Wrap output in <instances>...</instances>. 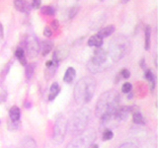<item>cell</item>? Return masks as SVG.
<instances>
[{
    "instance_id": "ba28073f",
    "label": "cell",
    "mask_w": 158,
    "mask_h": 148,
    "mask_svg": "<svg viewBox=\"0 0 158 148\" xmlns=\"http://www.w3.org/2000/svg\"><path fill=\"white\" fill-rule=\"evenodd\" d=\"M25 47L30 57H36L40 52V42L38 38L36 36L27 37L25 39Z\"/></svg>"
},
{
    "instance_id": "836d02e7",
    "label": "cell",
    "mask_w": 158,
    "mask_h": 148,
    "mask_svg": "<svg viewBox=\"0 0 158 148\" xmlns=\"http://www.w3.org/2000/svg\"><path fill=\"white\" fill-rule=\"evenodd\" d=\"M52 30H58L59 23H58L57 20H53V21L52 22Z\"/></svg>"
},
{
    "instance_id": "cb8c5ba5",
    "label": "cell",
    "mask_w": 158,
    "mask_h": 148,
    "mask_svg": "<svg viewBox=\"0 0 158 148\" xmlns=\"http://www.w3.org/2000/svg\"><path fill=\"white\" fill-rule=\"evenodd\" d=\"M132 121L135 123H137V125H144V117L141 115L140 112H133L132 113Z\"/></svg>"
},
{
    "instance_id": "83f0119b",
    "label": "cell",
    "mask_w": 158,
    "mask_h": 148,
    "mask_svg": "<svg viewBox=\"0 0 158 148\" xmlns=\"http://www.w3.org/2000/svg\"><path fill=\"white\" fill-rule=\"evenodd\" d=\"M7 127L9 130H16L20 127V121H10L7 125Z\"/></svg>"
},
{
    "instance_id": "30bf717a",
    "label": "cell",
    "mask_w": 158,
    "mask_h": 148,
    "mask_svg": "<svg viewBox=\"0 0 158 148\" xmlns=\"http://www.w3.org/2000/svg\"><path fill=\"white\" fill-rule=\"evenodd\" d=\"M131 111H133V107L131 106H123V107H118V110L116 111L115 115V118L118 121H127L128 118V116L131 113Z\"/></svg>"
},
{
    "instance_id": "3957f363",
    "label": "cell",
    "mask_w": 158,
    "mask_h": 148,
    "mask_svg": "<svg viewBox=\"0 0 158 148\" xmlns=\"http://www.w3.org/2000/svg\"><path fill=\"white\" fill-rule=\"evenodd\" d=\"M91 117V112L88 108L83 107L73 113L67 121V131L72 135H78L86 130L87 125Z\"/></svg>"
},
{
    "instance_id": "7a4b0ae2",
    "label": "cell",
    "mask_w": 158,
    "mask_h": 148,
    "mask_svg": "<svg viewBox=\"0 0 158 148\" xmlns=\"http://www.w3.org/2000/svg\"><path fill=\"white\" fill-rule=\"evenodd\" d=\"M96 89V82L93 78L84 77L79 80L74 86L73 96L78 104L89 103L94 96Z\"/></svg>"
},
{
    "instance_id": "4fadbf2b",
    "label": "cell",
    "mask_w": 158,
    "mask_h": 148,
    "mask_svg": "<svg viewBox=\"0 0 158 148\" xmlns=\"http://www.w3.org/2000/svg\"><path fill=\"white\" fill-rule=\"evenodd\" d=\"M144 77L145 79L149 83V88H150V91L153 93L154 92V89L156 87V77L154 75V73L151 70V69H145L144 70Z\"/></svg>"
},
{
    "instance_id": "f546056e",
    "label": "cell",
    "mask_w": 158,
    "mask_h": 148,
    "mask_svg": "<svg viewBox=\"0 0 158 148\" xmlns=\"http://www.w3.org/2000/svg\"><path fill=\"white\" fill-rule=\"evenodd\" d=\"M120 76H122L123 78L127 79V78H130V77H131V72L128 71V69H127V68H123V69H122V71H121V73H120Z\"/></svg>"
},
{
    "instance_id": "d4e9b609",
    "label": "cell",
    "mask_w": 158,
    "mask_h": 148,
    "mask_svg": "<svg viewBox=\"0 0 158 148\" xmlns=\"http://www.w3.org/2000/svg\"><path fill=\"white\" fill-rule=\"evenodd\" d=\"M41 12L44 15H48V16H53L56 14V9H54L52 5H46V6L41 7Z\"/></svg>"
},
{
    "instance_id": "5b68a950",
    "label": "cell",
    "mask_w": 158,
    "mask_h": 148,
    "mask_svg": "<svg viewBox=\"0 0 158 148\" xmlns=\"http://www.w3.org/2000/svg\"><path fill=\"white\" fill-rule=\"evenodd\" d=\"M108 59L109 56L105 49L102 47H97L96 51H94V56L87 63L88 70L93 74L102 72L109 67Z\"/></svg>"
},
{
    "instance_id": "8992f818",
    "label": "cell",
    "mask_w": 158,
    "mask_h": 148,
    "mask_svg": "<svg viewBox=\"0 0 158 148\" xmlns=\"http://www.w3.org/2000/svg\"><path fill=\"white\" fill-rule=\"evenodd\" d=\"M96 139V133L94 130H84L74 139L68 143L66 148H90L94 140Z\"/></svg>"
},
{
    "instance_id": "44dd1931",
    "label": "cell",
    "mask_w": 158,
    "mask_h": 148,
    "mask_svg": "<svg viewBox=\"0 0 158 148\" xmlns=\"http://www.w3.org/2000/svg\"><path fill=\"white\" fill-rule=\"evenodd\" d=\"M15 57L18 59L22 65H26L27 64V59H26V56H25V49L22 47H18L16 51H15Z\"/></svg>"
},
{
    "instance_id": "d590c367",
    "label": "cell",
    "mask_w": 158,
    "mask_h": 148,
    "mask_svg": "<svg viewBox=\"0 0 158 148\" xmlns=\"http://www.w3.org/2000/svg\"><path fill=\"white\" fill-rule=\"evenodd\" d=\"M5 100H6V92H2L0 93V103H3Z\"/></svg>"
},
{
    "instance_id": "4dcf8cb0",
    "label": "cell",
    "mask_w": 158,
    "mask_h": 148,
    "mask_svg": "<svg viewBox=\"0 0 158 148\" xmlns=\"http://www.w3.org/2000/svg\"><path fill=\"white\" fill-rule=\"evenodd\" d=\"M44 36L46 38H51L52 36V31L49 27H44Z\"/></svg>"
},
{
    "instance_id": "8fae6325",
    "label": "cell",
    "mask_w": 158,
    "mask_h": 148,
    "mask_svg": "<svg viewBox=\"0 0 158 148\" xmlns=\"http://www.w3.org/2000/svg\"><path fill=\"white\" fill-rule=\"evenodd\" d=\"M58 67V62H56L53 60H48L46 62V70H44V78L46 80L52 79L54 74H56Z\"/></svg>"
},
{
    "instance_id": "52a82bcc",
    "label": "cell",
    "mask_w": 158,
    "mask_h": 148,
    "mask_svg": "<svg viewBox=\"0 0 158 148\" xmlns=\"http://www.w3.org/2000/svg\"><path fill=\"white\" fill-rule=\"evenodd\" d=\"M67 131V120L64 115H59L56 122H54V127H53V135L52 139L56 144H60L63 141L64 137H65Z\"/></svg>"
},
{
    "instance_id": "ffe728a7",
    "label": "cell",
    "mask_w": 158,
    "mask_h": 148,
    "mask_svg": "<svg viewBox=\"0 0 158 148\" xmlns=\"http://www.w3.org/2000/svg\"><path fill=\"white\" fill-rule=\"evenodd\" d=\"M20 117H21V111L17 106L11 107L9 111V117L11 121H19Z\"/></svg>"
},
{
    "instance_id": "74e56055",
    "label": "cell",
    "mask_w": 158,
    "mask_h": 148,
    "mask_svg": "<svg viewBox=\"0 0 158 148\" xmlns=\"http://www.w3.org/2000/svg\"><path fill=\"white\" fill-rule=\"evenodd\" d=\"M140 67L142 69H146V66H145V61H144V58H141V60H140Z\"/></svg>"
},
{
    "instance_id": "7c38bea8",
    "label": "cell",
    "mask_w": 158,
    "mask_h": 148,
    "mask_svg": "<svg viewBox=\"0 0 158 148\" xmlns=\"http://www.w3.org/2000/svg\"><path fill=\"white\" fill-rule=\"evenodd\" d=\"M14 4V8L17 10V11L24 13V14H28L31 10V5H30L26 0H14L13 1Z\"/></svg>"
},
{
    "instance_id": "5bb4252c",
    "label": "cell",
    "mask_w": 158,
    "mask_h": 148,
    "mask_svg": "<svg viewBox=\"0 0 158 148\" xmlns=\"http://www.w3.org/2000/svg\"><path fill=\"white\" fill-rule=\"evenodd\" d=\"M52 47H53V43L48 41V39L43 41L41 43H40V51H41V53L43 56H48V54L52 51Z\"/></svg>"
},
{
    "instance_id": "1f68e13d",
    "label": "cell",
    "mask_w": 158,
    "mask_h": 148,
    "mask_svg": "<svg viewBox=\"0 0 158 148\" xmlns=\"http://www.w3.org/2000/svg\"><path fill=\"white\" fill-rule=\"evenodd\" d=\"M41 4H42V0H32L31 7L34 9H40L41 8Z\"/></svg>"
},
{
    "instance_id": "d6986e66",
    "label": "cell",
    "mask_w": 158,
    "mask_h": 148,
    "mask_svg": "<svg viewBox=\"0 0 158 148\" xmlns=\"http://www.w3.org/2000/svg\"><path fill=\"white\" fill-rule=\"evenodd\" d=\"M59 92H60V87H59L58 83L57 82L52 83V85L51 86V88H49V93H48V101L54 100V99L57 97Z\"/></svg>"
},
{
    "instance_id": "4316f807",
    "label": "cell",
    "mask_w": 158,
    "mask_h": 148,
    "mask_svg": "<svg viewBox=\"0 0 158 148\" xmlns=\"http://www.w3.org/2000/svg\"><path fill=\"white\" fill-rule=\"evenodd\" d=\"M113 137H114V133H113V131L111 130H109V128H108V130H104V132H103V140H105V141L111 140Z\"/></svg>"
},
{
    "instance_id": "6da1fadb",
    "label": "cell",
    "mask_w": 158,
    "mask_h": 148,
    "mask_svg": "<svg viewBox=\"0 0 158 148\" xmlns=\"http://www.w3.org/2000/svg\"><path fill=\"white\" fill-rule=\"evenodd\" d=\"M120 104V96L116 90H109L103 93L98 99L96 105V115L106 123L115 115Z\"/></svg>"
},
{
    "instance_id": "ac0fdd59",
    "label": "cell",
    "mask_w": 158,
    "mask_h": 148,
    "mask_svg": "<svg viewBox=\"0 0 158 148\" xmlns=\"http://www.w3.org/2000/svg\"><path fill=\"white\" fill-rule=\"evenodd\" d=\"M115 30H116V27L114 26V25H108V26L102 28L97 34H98L99 36H100L102 39H104V38L110 37L111 35H112L114 32H115Z\"/></svg>"
},
{
    "instance_id": "e0dca14e",
    "label": "cell",
    "mask_w": 158,
    "mask_h": 148,
    "mask_svg": "<svg viewBox=\"0 0 158 148\" xmlns=\"http://www.w3.org/2000/svg\"><path fill=\"white\" fill-rule=\"evenodd\" d=\"M76 76V71L73 67H68L63 76V81L67 84H71Z\"/></svg>"
},
{
    "instance_id": "484cf974",
    "label": "cell",
    "mask_w": 158,
    "mask_h": 148,
    "mask_svg": "<svg viewBox=\"0 0 158 148\" xmlns=\"http://www.w3.org/2000/svg\"><path fill=\"white\" fill-rule=\"evenodd\" d=\"M78 11H79V7L77 6V5H75V6H72L71 8H69V10H68V18L70 20L73 19L77 15Z\"/></svg>"
},
{
    "instance_id": "e575fe53",
    "label": "cell",
    "mask_w": 158,
    "mask_h": 148,
    "mask_svg": "<svg viewBox=\"0 0 158 148\" xmlns=\"http://www.w3.org/2000/svg\"><path fill=\"white\" fill-rule=\"evenodd\" d=\"M4 38V27L2 23L0 22V39H2Z\"/></svg>"
},
{
    "instance_id": "603a6c76",
    "label": "cell",
    "mask_w": 158,
    "mask_h": 148,
    "mask_svg": "<svg viewBox=\"0 0 158 148\" xmlns=\"http://www.w3.org/2000/svg\"><path fill=\"white\" fill-rule=\"evenodd\" d=\"M26 69H25V75H26L28 80H30L31 78H33L34 73H35V69H36V64L35 63H29L26 64Z\"/></svg>"
},
{
    "instance_id": "7402d4cb",
    "label": "cell",
    "mask_w": 158,
    "mask_h": 148,
    "mask_svg": "<svg viewBox=\"0 0 158 148\" xmlns=\"http://www.w3.org/2000/svg\"><path fill=\"white\" fill-rule=\"evenodd\" d=\"M144 35H145L144 48H145V51H149V48H150V43H151V27L149 26V25L145 26Z\"/></svg>"
},
{
    "instance_id": "9a60e30c",
    "label": "cell",
    "mask_w": 158,
    "mask_h": 148,
    "mask_svg": "<svg viewBox=\"0 0 158 148\" xmlns=\"http://www.w3.org/2000/svg\"><path fill=\"white\" fill-rule=\"evenodd\" d=\"M104 39H102L98 34H95L91 36L88 39V46L89 47H101L103 46Z\"/></svg>"
},
{
    "instance_id": "ab89813d",
    "label": "cell",
    "mask_w": 158,
    "mask_h": 148,
    "mask_svg": "<svg viewBox=\"0 0 158 148\" xmlns=\"http://www.w3.org/2000/svg\"><path fill=\"white\" fill-rule=\"evenodd\" d=\"M99 1H104V0H99Z\"/></svg>"
},
{
    "instance_id": "f35d334b",
    "label": "cell",
    "mask_w": 158,
    "mask_h": 148,
    "mask_svg": "<svg viewBox=\"0 0 158 148\" xmlns=\"http://www.w3.org/2000/svg\"><path fill=\"white\" fill-rule=\"evenodd\" d=\"M90 148H99V145L98 144H92Z\"/></svg>"
},
{
    "instance_id": "8d00e7d4",
    "label": "cell",
    "mask_w": 158,
    "mask_h": 148,
    "mask_svg": "<svg viewBox=\"0 0 158 148\" xmlns=\"http://www.w3.org/2000/svg\"><path fill=\"white\" fill-rule=\"evenodd\" d=\"M9 68H10V64H9V65L7 64V65L4 67V70H3V73H2V74H3V76H5V75L7 74V72H9Z\"/></svg>"
},
{
    "instance_id": "d6a6232c",
    "label": "cell",
    "mask_w": 158,
    "mask_h": 148,
    "mask_svg": "<svg viewBox=\"0 0 158 148\" xmlns=\"http://www.w3.org/2000/svg\"><path fill=\"white\" fill-rule=\"evenodd\" d=\"M118 148H137V146L133 144V143L127 142V143H123V144H122Z\"/></svg>"
},
{
    "instance_id": "60d3db41",
    "label": "cell",
    "mask_w": 158,
    "mask_h": 148,
    "mask_svg": "<svg viewBox=\"0 0 158 148\" xmlns=\"http://www.w3.org/2000/svg\"><path fill=\"white\" fill-rule=\"evenodd\" d=\"M125 1H128V0H125Z\"/></svg>"
},
{
    "instance_id": "9c48e42d",
    "label": "cell",
    "mask_w": 158,
    "mask_h": 148,
    "mask_svg": "<svg viewBox=\"0 0 158 148\" xmlns=\"http://www.w3.org/2000/svg\"><path fill=\"white\" fill-rule=\"evenodd\" d=\"M69 56V47L65 44H60L58 47L56 48L52 54V60L56 62H59L65 59Z\"/></svg>"
},
{
    "instance_id": "277c9868",
    "label": "cell",
    "mask_w": 158,
    "mask_h": 148,
    "mask_svg": "<svg viewBox=\"0 0 158 148\" xmlns=\"http://www.w3.org/2000/svg\"><path fill=\"white\" fill-rule=\"evenodd\" d=\"M131 48L130 41L123 36H118L110 42L108 56L113 61H118L127 54Z\"/></svg>"
},
{
    "instance_id": "f1b7e54d",
    "label": "cell",
    "mask_w": 158,
    "mask_h": 148,
    "mask_svg": "<svg viewBox=\"0 0 158 148\" xmlns=\"http://www.w3.org/2000/svg\"><path fill=\"white\" fill-rule=\"evenodd\" d=\"M131 89H132V85L130 82L123 83V86H122V92L125 93V94H128V93H131Z\"/></svg>"
},
{
    "instance_id": "2e32d148",
    "label": "cell",
    "mask_w": 158,
    "mask_h": 148,
    "mask_svg": "<svg viewBox=\"0 0 158 148\" xmlns=\"http://www.w3.org/2000/svg\"><path fill=\"white\" fill-rule=\"evenodd\" d=\"M19 148H37V143L33 137L26 136L22 139Z\"/></svg>"
}]
</instances>
